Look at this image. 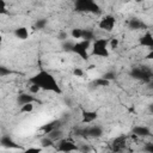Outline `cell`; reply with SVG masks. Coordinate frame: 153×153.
<instances>
[{
	"label": "cell",
	"mask_w": 153,
	"mask_h": 153,
	"mask_svg": "<svg viewBox=\"0 0 153 153\" xmlns=\"http://www.w3.org/2000/svg\"><path fill=\"white\" fill-rule=\"evenodd\" d=\"M29 82L36 84L37 86H39L41 90L50 91V92H55V93H61V88H60L55 76L51 75L47 71H43V69L39 71L37 74H35L33 76H31L29 79Z\"/></svg>",
	"instance_id": "cell-1"
},
{
	"label": "cell",
	"mask_w": 153,
	"mask_h": 153,
	"mask_svg": "<svg viewBox=\"0 0 153 153\" xmlns=\"http://www.w3.org/2000/svg\"><path fill=\"white\" fill-rule=\"evenodd\" d=\"M91 55L97 57H109L110 55L109 39L103 37H97L91 44Z\"/></svg>",
	"instance_id": "cell-2"
},
{
	"label": "cell",
	"mask_w": 153,
	"mask_h": 153,
	"mask_svg": "<svg viewBox=\"0 0 153 153\" xmlns=\"http://www.w3.org/2000/svg\"><path fill=\"white\" fill-rule=\"evenodd\" d=\"M91 44H92V42L85 41V39L75 42L74 45H73L72 53H74L75 55H78L82 60H87L90 57V55H91V51H90L91 50Z\"/></svg>",
	"instance_id": "cell-3"
},
{
	"label": "cell",
	"mask_w": 153,
	"mask_h": 153,
	"mask_svg": "<svg viewBox=\"0 0 153 153\" xmlns=\"http://www.w3.org/2000/svg\"><path fill=\"white\" fill-rule=\"evenodd\" d=\"M75 8L78 11H84V12H94V13L99 12V7L93 0H76Z\"/></svg>",
	"instance_id": "cell-4"
},
{
	"label": "cell",
	"mask_w": 153,
	"mask_h": 153,
	"mask_svg": "<svg viewBox=\"0 0 153 153\" xmlns=\"http://www.w3.org/2000/svg\"><path fill=\"white\" fill-rule=\"evenodd\" d=\"M130 75L134 79L142 80V81H151V79H152V74L149 73V71L146 68H142V67H134L130 72Z\"/></svg>",
	"instance_id": "cell-5"
},
{
	"label": "cell",
	"mask_w": 153,
	"mask_h": 153,
	"mask_svg": "<svg viewBox=\"0 0 153 153\" xmlns=\"http://www.w3.org/2000/svg\"><path fill=\"white\" fill-rule=\"evenodd\" d=\"M115 25H116V19H115V17H112L110 14L109 16H104L98 23V27L104 30V31H106V32H111L114 30Z\"/></svg>",
	"instance_id": "cell-6"
},
{
	"label": "cell",
	"mask_w": 153,
	"mask_h": 153,
	"mask_svg": "<svg viewBox=\"0 0 153 153\" xmlns=\"http://www.w3.org/2000/svg\"><path fill=\"white\" fill-rule=\"evenodd\" d=\"M57 146H56V149L57 151H61V152H73V151H79V147L76 143H74L73 141L71 140H67V139H62L60 140L59 142H56Z\"/></svg>",
	"instance_id": "cell-7"
},
{
	"label": "cell",
	"mask_w": 153,
	"mask_h": 153,
	"mask_svg": "<svg viewBox=\"0 0 153 153\" xmlns=\"http://www.w3.org/2000/svg\"><path fill=\"white\" fill-rule=\"evenodd\" d=\"M139 44L141 47H145L147 49H153V35L148 31H146L140 38H139Z\"/></svg>",
	"instance_id": "cell-8"
},
{
	"label": "cell",
	"mask_w": 153,
	"mask_h": 153,
	"mask_svg": "<svg viewBox=\"0 0 153 153\" xmlns=\"http://www.w3.org/2000/svg\"><path fill=\"white\" fill-rule=\"evenodd\" d=\"M62 123H63V122H62L61 120L51 121V122H49V123L42 126V127H41V131L43 133V135H47V134L50 133L51 130H54V129H56V128H61V127H62Z\"/></svg>",
	"instance_id": "cell-9"
},
{
	"label": "cell",
	"mask_w": 153,
	"mask_h": 153,
	"mask_svg": "<svg viewBox=\"0 0 153 153\" xmlns=\"http://www.w3.org/2000/svg\"><path fill=\"white\" fill-rule=\"evenodd\" d=\"M131 133L136 137H148V136H151V130L146 126H135L133 128Z\"/></svg>",
	"instance_id": "cell-10"
},
{
	"label": "cell",
	"mask_w": 153,
	"mask_h": 153,
	"mask_svg": "<svg viewBox=\"0 0 153 153\" xmlns=\"http://www.w3.org/2000/svg\"><path fill=\"white\" fill-rule=\"evenodd\" d=\"M128 27L130 30H135V31H139V30H147V25L143 23V20L139 19V18H131L129 19L128 22Z\"/></svg>",
	"instance_id": "cell-11"
},
{
	"label": "cell",
	"mask_w": 153,
	"mask_h": 153,
	"mask_svg": "<svg viewBox=\"0 0 153 153\" xmlns=\"http://www.w3.org/2000/svg\"><path fill=\"white\" fill-rule=\"evenodd\" d=\"M81 117H82V123H86V124H91L93 123L98 115L96 111H91V110H82L81 111Z\"/></svg>",
	"instance_id": "cell-12"
},
{
	"label": "cell",
	"mask_w": 153,
	"mask_h": 153,
	"mask_svg": "<svg viewBox=\"0 0 153 153\" xmlns=\"http://www.w3.org/2000/svg\"><path fill=\"white\" fill-rule=\"evenodd\" d=\"M35 102H36V99H35L33 94L30 93V92H27V93L26 92L20 93L17 97V103L19 105H24V104H27V103H35Z\"/></svg>",
	"instance_id": "cell-13"
},
{
	"label": "cell",
	"mask_w": 153,
	"mask_h": 153,
	"mask_svg": "<svg viewBox=\"0 0 153 153\" xmlns=\"http://www.w3.org/2000/svg\"><path fill=\"white\" fill-rule=\"evenodd\" d=\"M13 35L16 36V38L24 41V39H26L29 37L30 33H29V30H27L26 26H18V27H16L13 30Z\"/></svg>",
	"instance_id": "cell-14"
},
{
	"label": "cell",
	"mask_w": 153,
	"mask_h": 153,
	"mask_svg": "<svg viewBox=\"0 0 153 153\" xmlns=\"http://www.w3.org/2000/svg\"><path fill=\"white\" fill-rule=\"evenodd\" d=\"M55 143L56 142H59L60 140H62L63 137H65V134H63V130L61 129V128H56V129H54V130H51L50 133H48L47 134Z\"/></svg>",
	"instance_id": "cell-15"
},
{
	"label": "cell",
	"mask_w": 153,
	"mask_h": 153,
	"mask_svg": "<svg viewBox=\"0 0 153 153\" xmlns=\"http://www.w3.org/2000/svg\"><path fill=\"white\" fill-rule=\"evenodd\" d=\"M71 33V37L72 38H75V39H82V37H84V29H81V27H74V29H72V31L69 32Z\"/></svg>",
	"instance_id": "cell-16"
},
{
	"label": "cell",
	"mask_w": 153,
	"mask_h": 153,
	"mask_svg": "<svg viewBox=\"0 0 153 153\" xmlns=\"http://www.w3.org/2000/svg\"><path fill=\"white\" fill-rule=\"evenodd\" d=\"M0 142H1V146H2V147H7V148H10V147H14V146H16L14 142L11 140L10 135H2Z\"/></svg>",
	"instance_id": "cell-17"
},
{
	"label": "cell",
	"mask_w": 153,
	"mask_h": 153,
	"mask_svg": "<svg viewBox=\"0 0 153 153\" xmlns=\"http://www.w3.org/2000/svg\"><path fill=\"white\" fill-rule=\"evenodd\" d=\"M39 143H41V146H42L43 148H48V147H51V146H54V145H55V142H54V141H53L48 135H44V136L41 139Z\"/></svg>",
	"instance_id": "cell-18"
},
{
	"label": "cell",
	"mask_w": 153,
	"mask_h": 153,
	"mask_svg": "<svg viewBox=\"0 0 153 153\" xmlns=\"http://www.w3.org/2000/svg\"><path fill=\"white\" fill-rule=\"evenodd\" d=\"M33 103H27V104H24V105H20V109L19 111L22 114H29V112H32L33 110Z\"/></svg>",
	"instance_id": "cell-19"
},
{
	"label": "cell",
	"mask_w": 153,
	"mask_h": 153,
	"mask_svg": "<svg viewBox=\"0 0 153 153\" xmlns=\"http://www.w3.org/2000/svg\"><path fill=\"white\" fill-rule=\"evenodd\" d=\"M74 43H75V42H73V41H71V39H67V41L62 42V48H63V50L72 53V49H73Z\"/></svg>",
	"instance_id": "cell-20"
},
{
	"label": "cell",
	"mask_w": 153,
	"mask_h": 153,
	"mask_svg": "<svg viewBox=\"0 0 153 153\" xmlns=\"http://www.w3.org/2000/svg\"><path fill=\"white\" fill-rule=\"evenodd\" d=\"M47 24H48V20H47V19H44V18L37 19L36 23H35V27L38 29V30H42V29H44V27L47 26Z\"/></svg>",
	"instance_id": "cell-21"
},
{
	"label": "cell",
	"mask_w": 153,
	"mask_h": 153,
	"mask_svg": "<svg viewBox=\"0 0 153 153\" xmlns=\"http://www.w3.org/2000/svg\"><path fill=\"white\" fill-rule=\"evenodd\" d=\"M100 76H103L104 79H106V80L111 81V80H114V79L116 78V73H115L114 71H106V72H105V73H103Z\"/></svg>",
	"instance_id": "cell-22"
},
{
	"label": "cell",
	"mask_w": 153,
	"mask_h": 153,
	"mask_svg": "<svg viewBox=\"0 0 153 153\" xmlns=\"http://www.w3.org/2000/svg\"><path fill=\"white\" fill-rule=\"evenodd\" d=\"M109 84H110V81L106 80V79H104L103 76H99V78H97L94 80V85L96 86H108Z\"/></svg>",
	"instance_id": "cell-23"
},
{
	"label": "cell",
	"mask_w": 153,
	"mask_h": 153,
	"mask_svg": "<svg viewBox=\"0 0 153 153\" xmlns=\"http://www.w3.org/2000/svg\"><path fill=\"white\" fill-rule=\"evenodd\" d=\"M69 36H71V33L69 32H67V31H60L59 32V35H57V39L59 41H61V42H65V41H67V39H69Z\"/></svg>",
	"instance_id": "cell-24"
},
{
	"label": "cell",
	"mask_w": 153,
	"mask_h": 153,
	"mask_svg": "<svg viewBox=\"0 0 153 153\" xmlns=\"http://www.w3.org/2000/svg\"><path fill=\"white\" fill-rule=\"evenodd\" d=\"M118 44H120L118 38L112 37V38L109 39V48H110V49H116V48H118Z\"/></svg>",
	"instance_id": "cell-25"
},
{
	"label": "cell",
	"mask_w": 153,
	"mask_h": 153,
	"mask_svg": "<svg viewBox=\"0 0 153 153\" xmlns=\"http://www.w3.org/2000/svg\"><path fill=\"white\" fill-rule=\"evenodd\" d=\"M72 73H73V75H74V76H79V78L84 75V71H82L80 67H75V68L73 69V72H72Z\"/></svg>",
	"instance_id": "cell-26"
},
{
	"label": "cell",
	"mask_w": 153,
	"mask_h": 153,
	"mask_svg": "<svg viewBox=\"0 0 153 153\" xmlns=\"http://www.w3.org/2000/svg\"><path fill=\"white\" fill-rule=\"evenodd\" d=\"M11 74V71L10 69H7L6 67H0V75L1 76H6V75H10Z\"/></svg>",
	"instance_id": "cell-27"
},
{
	"label": "cell",
	"mask_w": 153,
	"mask_h": 153,
	"mask_svg": "<svg viewBox=\"0 0 153 153\" xmlns=\"http://www.w3.org/2000/svg\"><path fill=\"white\" fill-rule=\"evenodd\" d=\"M146 59L153 61V49H149V51H148L147 55H146Z\"/></svg>",
	"instance_id": "cell-28"
},
{
	"label": "cell",
	"mask_w": 153,
	"mask_h": 153,
	"mask_svg": "<svg viewBox=\"0 0 153 153\" xmlns=\"http://www.w3.org/2000/svg\"><path fill=\"white\" fill-rule=\"evenodd\" d=\"M146 151H148V152H153V143H148L147 146H146V148H145Z\"/></svg>",
	"instance_id": "cell-29"
},
{
	"label": "cell",
	"mask_w": 153,
	"mask_h": 153,
	"mask_svg": "<svg viewBox=\"0 0 153 153\" xmlns=\"http://www.w3.org/2000/svg\"><path fill=\"white\" fill-rule=\"evenodd\" d=\"M148 111H149V112H151V114L153 115V103L148 105Z\"/></svg>",
	"instance_id": "cell-30"
},
{
	"label": "cell",
	"mask_w": 153,
	"mask_h": 153,
	"mask_svg": "<svg viewBox=\"0 0 153 153\" xmlns=\"http://www.w3.org/2000/svg\"><path fill=\"white\" fill-rule=\"evenodd\" d=\"M136 2H141V1H143V0H135Z\"/></svg>",
	"instance_id": "cell-31"
}]
</instances>
